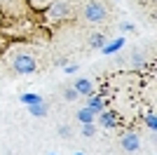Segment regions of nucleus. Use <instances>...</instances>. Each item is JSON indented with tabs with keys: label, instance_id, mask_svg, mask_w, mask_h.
Segmentation results:
<instances>
[{
	"label": "nucleus",
	"instance_id": "obj_12",
	"mask_svg": "<svg viewBox=\"0 0 157 155\" xmlns=\"http://www.w3.org/2000/svg\"><path fill=\"white\" fill-rule=\"evenodd\" d=\"M145 125H148V127H150L152 132H155V127H157V120H155V115H152V113H150V115H145Z\"/></svg>",
	"mask_w": 157,
	"mask_h": 155
},
{
	"label": "nucleus",
	"instance_id": "obj_9",
	"mask_svg": "<svg viewBox=\"0 0 157 155\" xmlns=\"http://www.w3.org/2000/svg\"><path fill=\"white\" fill-rule=\"evenodd\" d=\"M98 120H101V125H103V127H115V125H117L115 113H101V115H98Z\"/></svg>",
	"mask_w": 157,
	"mask_h": 155
},
{
	"label": "nucleus",
	"instance_id": "obj_1",
	"mask_svg": "<svg viewBox=\"0 0 157 155\" xmlns=\"http://www.w3.org/2000/svg\"><path fill=\"white\" fill-rule=\"evenodd\" d=\"M78 17H80L82 24H89V26L105 24L113 17V5H108L105 0H85L80 5Z\"/></svg>",
	"mask_w": 157,
	"mask_h": 155
},
{
	"label": "nucleus",
	"instance_id": "obj_4",
	"mask_svg": "<svg viewBox=\"0 0 157 155\" xmlns=\"http://www.w3.org/2000/svg\"><path fill=\"white\" fill-rule=\"evenodd\" d=\"M120 146H122L124 153H136V150L141 148V139H138L136 132H127V134H122V139H120Z\"/></svg>",
	"mask_w": 157,
	"mask_h": 155
},
{
	"label": "nucleus",
	"instance_id": "obj_7",
	"mask_svg": "<svg viewBox=\"0 0 157 155\" xmlns=\"http://www.w3.org/2000/svg\"><path fill=\"white\" fill-rule=\"evenodd\" d=\"M61 97H63V101H68V103H75L80 99V94L75 92V87L73 85H66L63 89H61Z\"/></svg>",
	"mask_w": 157,
	"mask_h": 155
},
{
	"label": "nucleus",
	"instance_id": "obj_6",
	"mask_svg": "<svg viewBox=\"0 0 157 155\" xmlns=\"http://www.w3.org/2000/svg\"><path fill=\"white\" fill-rule=\"evenodd\" d=\"M96 115H98L96 110L87 108V106H85V108H80V110H78V120H80L82 125H92L94 120H96Z\"/></svg>",
	"mask_w": 157,
	"mask_h": 155
},
{
	"label": "nucleus",
	"instance_id": "obj_8",
	"mask_svg": "<svg viewBox=\"0 0 157 155\" xmlns=\"http://www.w3.org/2000/svg\"><path fill=\"white\" fill-rule=\"evenodd\" d=\"M87 108H92V110H96V113H101V110H103V101H101V99L98 97H94V94H89V97H87V103H85Z\"/></svg>",
	"mask_w": 157,
	"mask_h": 155
},
{
	"label": "nucleus",
	"instance_id": "obj_5",
	"mask_svg": "<svg viewBox=\"0 0 157 155\" xmlns=\"http://www.w3.org/2000/svg\"><path fill=\"white\" fill-rule=\"evenodd\" d=\"M75 92H78L80 97H89V94H94V82L92 80H85V78H80V80H75Z\"/></svg>",
	"mask_w": 157,
	"mask_h": 155
},
{
	"label": "nucleus",
	"instance_id": "obj_3",
	"mask_svg": "<svg viewBox=\"0 0 157 155\" xmlns=\"http://www.w3.org/2000/svg\"><path fill=\"white\" fill-rule=\"evenodd\" d=\"M71 12H73V10H71V2H68V0H56V2H52V5H49L47 17L56 21V19H66Z\"/></svg>",
	"mask_w": 157,
	"mask_h": 155
},
{
	"label": "nucleus",
	"instance_id": "obj_2",
	"mask_svg": "<svg viewBox=\"0 0 157 155\" xmlns=\"http://www.w3.org/2000/svg\"><path fill=\"white\" fill-rule=\"evenodd\" d=\"M7 64H10L12 73H19V75H28V73H35L40 68V61L28 52H14L7 59Z\"/></svg>",
	"mask_w": 157,
	"mask_h": 155
},
{
	"label": "nucleus",
	"instance_id": "obj_11",
	"mask_svg": "<svg viewBox=\"0 0 157 155\" xmlns=\"http://www.w3.org/2000/svg\"><path fill=\"white\" fill-rule=\"evenodd\" d=\"M94 134H96V127H94V122H92V125H85V127H82V136L92 139Z\"/></svg>",
	"mask_w": 157,
	"mask_h": 155
},
{
	"label": "nucleus",
	"instance_id": "obj_10",
	"mask_svg": "<svg viewBox=\"0 0 157 155\" xmlns=\"http://www.w3.org/2000/svg\"><path fill=\"white\" fill-rule=\"evenodd\" d=\"M103 35H101V33H94V35H89V38H87V45L89 47H103Z\"/></svg>",
	"mask_w": 157,
	"mask_h": 155
}]
</instances>
